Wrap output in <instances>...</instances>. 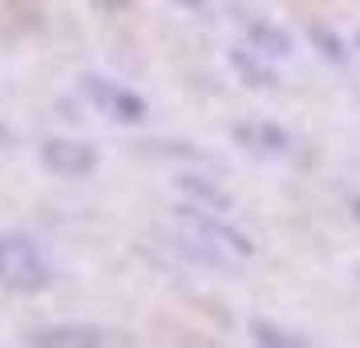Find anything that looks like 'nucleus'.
Returning <instances> with one entry per match:
<instances>
[{"mask_svg":"<svg viewBox=\"0 0 360 348\" xmlns=\"http://www.w3.org/2000/svg\"><path fill=\"white\" fill-rule=\"evenodd\" d=\"M4 142H8V130H4V126H0V146H4Z\"/></svg>","mask_w":360,"mask_h":348,"instance_id":"11","label":"nucleus"},{"mask_svg":"<svg viewBox=\"0 0 360 348\" xmlns=\"http://www.w3.org/2000/svg\"><path fill=\"white\" fill-rule=\"evenodd\" d=\"M235 142L251 154H263V158H288L292 154V134L276 126V122H235Z\"/></svg>","mask_w":360,"mask_h":348,"instance_id":"5","label":"nucleus"},{"mask_svg":"<svg viewBox=\"0 0 360 348\" xmlns=\"http://www.w3.org/2000/svg\"><path fill=\"white\" fill-rule=\"evenodd\" d=\"M29 348H101V332L89 324H45L33 332Z\"/></svg>","mask_w":360,"mask_h":348,"instance_id":"7","label":"nucleus"},{"mask_svg":"<svg viewBox=\"0 0 360 348\" xmlns=\"http://www.w3.org/2000/svg\"><path fill=\"white\" fill-rule=\"evenodd\" d=\"M247 336H251V348H311L300 332L283 328V324H271V320H251Z\"/></svg>","mask_w":360,"mask_h":348,"instance_id":"8","label":"nucleus"},{"mask_svg":"<svg viewBox=\"0 0 360 348\" xmlns=\"http://www.w3.org/2000/svg\"><path fill=\"white\" fill-rule=\"evenodd\" d=\"M231 69H235L247 85H276L271 65H267L263 57H255L251 49H231Z\"/></svg>","mask_w":360,"mask_h":348,"instance_id":"10","label":"nucleus"},{"mask_svg":"<svg viewBox=\"0 0 360 348\" xmlns=\"http://www.w3.org/2000/svg\"><path fill=\"white\" fill-rule=\"evenodd\" d=\"M182 191H186V195H191V207H198V211H223V215H227L231 207H235V202H231V195H223V191H219V186L214 183H207V179H202V174H186V179H182Z\"/></svg>","mask_w":360,"mask_h":348,"instance_id":"9","label":"nucleus"},{"mask_svg":"<svg viewBox=\"0 0 360 348\" xmlns=\"http://www.w3.org/2000/svg\"><path fill=\"white\" fill-rule=\"evenodd\" d=\"M41 166L61 179H85L98 166V150L82 138H45L41 142Z\"/></svg>","mask_w":360,"mask_h":348,"instance_id":"4","label":"nucleus"},{"mask_svg":"<svg viewBox=\"0 0 360 348\" xmlns=\"http://www.w3.org/2000/svg\"><path fill=\"white\" fill-rule=\"evenodd\" d=\"M352 211H356V219H360V199H352Z\"/></svg>","mask_w":360,"mask_h":348,"instance_id":"12","label":"nucleus"},{"mask_svg":"<svg viewBox=\"0 0 360 348\" xmlns=\"http://www.w3.org/2000/svg\"><path fill=\"white\" fill-rule=\"evenodd\" d=\"M53 283V259L29 231H0V288L13 296H37Z\"/></svg>","mask_w":360,"mask_h":348,"instance_id":"1","label":"nucleus"},{"mask_svg":"<svg viewBox=\"0 0 360 348\" xmlns=\"http://www.w3.org/2000/svg\"><path fill=\"white\" fill-rule=\"evenodd\" d=\"M179 219H182V227L191 231V239H195V243H211L219 255H235V259H247V255H255V243H251V239H247L239 227L223 223V215L198 211V207H182Z\"/></svg>","mask_w":360,"mask_h":348,"instance_id":"2","label":"nucleus"},{"mask_svg":"<svg viewBox=\"0 0 360 348\" xmlns=\"http://www.w3.org/2000/svg\"><path fill=\"white\" fill-rule=\"evenodd\" d=\"M243 49H251L255 57H263V61H283V57L295 53V45H292V33L279 29L276 20H251V25H247Z\"/></svg>","mask_w":360,"mask_h":348,"instance_id":"6","label":"nucleus"},{"mask_svg":"<svg viewBox=\"0 0 360 348\" xmlns=\"http://www.w3.org/2000/svg\"><path fill=\"white\" fill-rule=\"evenodd\" d=\"M82 94L89 98V105L105 114L110 122H142L146 117V98L142 94H134L126 85L110 82V77H101V73H85L82 77Z\"/></svg>","mask_w":360,"mask_h":348,"instance_id":"3","label":"nucleus"}]
</instances>
